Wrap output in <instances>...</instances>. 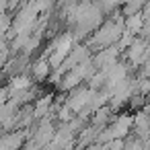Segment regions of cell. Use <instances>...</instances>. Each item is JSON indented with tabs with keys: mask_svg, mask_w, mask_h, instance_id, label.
I'll return each mask as SVG.
<instances>
[{
	"mask_svg": "<svg viewBox=\"0 0 150 150\" xmlns=\"http://www.w3.org/2000/svg\"><path fill=\"white\" fill-rule=\"evenodd\" d=\"M148 99H150V97H148Z\"/></svg>",
	"mask_w": 150,
	"mask_h": 150,
	"instance_id": "ffe728a7",
	"label": "cell"
},
{
	"mask_svg": "<svg viewBox=\"0 0 150 150\" xmlns=\"http://www.w3.org/2000/svg\"><path fill=\"white\" fill-rule=\"evenodd\" d=\"M99 132H101V127H97V125H86L78 136H76V150H86L88 146H93V144H97V140H99Z\"/></svg>",
	"mask_w": 150,
	"mask_h": 150,
	"instance_id": "30bf717a",
	"label": "cell"
},
{
	"mask_svg": "<svg viewBox=\"0 0 150 150\" xmlns=\"http://www.w3.org/2000/svg\"><path fill=\"white\" fill-rule=\"evenodd\" d=\"M107 148L109 150H123L125 148V140H113V142L107 144Z\"/></svg>",
	"mask_w": 150,
	"mask_h": 150,
	"instance_id": "e0dca14e",
	"label": "cell"
},
{
	"mask_svg": "<svg viewBox=\"0 0 150 150\" xmlns=\"http://www.w3.org/2000/svg\"><path fill=\"white\" fill-rule=\"evenodd\" d=\"M95 2L101 6L103 13H111V11H115L117 6H123L121 0H95Z\"/></svg>",
	"mask_w": 150,
	"mask_h": 150,
	"instance_id": "5bb4252c",
	"label": "cell"
},
{
	"mask_svg": "<svg viewBox=\"0 0 150 150\" xmlns=\"http://www.w3.org/2000/svg\"><path fill=\"white\" fill-rule=\"evenodd\" d=\"M43 150H47V148H43Z\"/></svg>",
	"mask_w": 150,
	"mask_h": 150,
	"instance_id": "d6986e66",
	"label": "cell"
},
{
	"mask_svg": "<svg viewBox=\"0 0 150 150\" xmlns=\"http://www.w3.org/2000/svg\"><path fill=\"white\" fill-rule=\"evenodd\" d=\"M115 140H127V136L134 132V113L129 111H121L113 117V121L109 123Z\"/></svg>",
	"mask_w": 150,
	"mask_h": 150,
	"instance_id": "3957f363",
	"label": "cell"
},
{
	"mask_svg": "<svg viewBox=\"0 0 150 150\" xmlns=\"http://www.w3.org/2000/svg\"><path fill=\"white\" fill-rule=\"evenodd\" d=\"M95 93H97V91H93L91 86H78V88H74V91L68 95L66 105L74 111V115H80L84 109H88V105H91Z\"/></svg>",
	"mask_w": 150,
	"mask_h": 150,
	"instance_id": "7a4b0ae2",
	"label": "cell"
},
{
	"mask_svg": "<svg viewBox=\"0 0 150 150\" xmlns=\"http://www.w3.org/2000/svg\"><path fill=\"white\" fill-rule=\"evenodd\" d=\"M41 39H43L41 35H35V33H33V35L29 37V41L25 43V47H23L21 56H25V58H31V54H33V52H37V47L41 45Z\"/></svg>",
	"mask_w": 150,
	"mask_h": 150,
	"instance_id": "4fadbf2b",
	"label": "cell"
},
{
	"mask_svg": "<svg viewBox=\"0 0 150 150\" xmlns=\"http://www.w3.org/2000/svg\"><path fill=\"white\" fill-rule=\"evenodd\" d=\"M138 95H142V97H150V78H146V76H138Z\"/></svg>",
	"mask_w": 150,
	"mask_h": 150,
	"instance_id": "9a60e30c",
	"label": "cell"
},
{
	"mask_svg": "<svg viewBox=\"0 0 150 150\" xmlns=\"http://www.w3.org/2000/svg\"><path fill=\"white\" fill-rule=\"evenodd\" d=\"M54 95L52 93H43L41 97L35 99L33 103V115H35V121H41L45 117H52V111H54Z\"/></svg>",
	"mask_w": 150,
	"mask_h": 150,
	"instance_id": "ba28073f",
	"label": "cell"
},
{
	"mask_svg": "<svg viewBox=\"0 0 150 150\" xmlns=\"http://www.w3.org/2000/svg\"><path fill=\"white\" fill-rule=\"evenodd\" d=\"M31 136H33V127L6 132L0 140V150H23V146L27 144V140H31Z\"/></svg>",
	"mask_w": 150,
	"mask_h": 150,
	"instance_id": "277c9868",
	"label": "cell"
},
{
	"mask_svg": "<svg viewBox=\"0 0 150 150\" xmlns=\"http://www.w3.org/2000/svg\"><path fill=\"white\" fill-rule=\"evenodd\" d=\"M6 84L11 86V93H17V91H29V88L35 86V84H33V76H31L29 72H27V74H15V76H11Z\"/></svg>",
	"mask_w": 150,
	"mask_h": 150,
	"instance_id": "8fae6325",
	"label": "cell"
},
{
	"mask_svg": "<svg viewBox=\"0 0 150 150\" xmlns=\"http://www.w3.org/2000/svg\"><path fill=\"white\" fill-rule=\"evenodd\" d=\"M134 134L140 140L150 138V105L140 111H134Z\"/></svg>",
	"mask_w": 150,
	"mask_h": 150,
	"instance_id": "52a82bcc",
	"label": "cell"
},
{
	"mask_svg": "<svg viewBox=\"0 0 150 150\" xmlns=\"http://www.w3.org/2000/svg\"><path fill=\"white\" fill-rule=\"evenodd\" d=\"M123 150H144V142L140 138H132V140H125V148Z\"/></svg>",
	"mask_w": 150,
	"mask_h": 150,
	"instance_id": "2e32d148",
	"label": "cell"
},
{
	"mask_svg": "<svg viewBox=\"0 0 150 150\" xmlns=\"http://www.w3.org/2000/svg\"><path fill=\"white\" fill-rule=\"evenodd\" d=\"M52 72H54V68H52L47 56L41 54L35 62H31V70H29V74L33 76L35 82H43V80H47V78L52 76Z\"/></svg>",
	"mask_w": 150,
	"mask_h": 150,
	"instance_id": "9c48e42d",
	"label": "cell"
},
{
	"mask_svg": "<svg viewBox=\"0 0 150 150\" xmlns=\"http://www.w3.org/2000/svg\"><path fill=\"white\" fill-rule=\"evenodd\" d=\"M144 142V150H150V138H146V140H142Z\"/></svg>",
	"mask_w": 150,
	"mask_h": 150,
	"instance_id": "ac0fdd59",
	"label": "cell"
},
{
	"mask_svg": "<svg viewBox=\"0 0 150 150\" xmlns=\"http://www.w3.org/2000/svg\"><path fill=\"white\" fill-rule=\"evenodd\" d=\"M150 41L144 39V37H136V41L132 43V47L125 52V58H127V64H132V68H140L146 64L144 56H146V50H148Z\"/></svg>",
	"mask_w": 150,
	"mask_h": 150,
	"instance_id": "5b68a950",
	"label": "cell"
},
{
	"mask_svg": "<svg viewBox=\"0 0 150 150\" xmlns=\"http://www.w3.org/2000/svg\"><path fill=\"white\" fill-rule=\"evenodd\" d=\"M144 27H146V21H144V15L142 13L132 15V17H125V31L132 33L134 37H140L144 33Z\"/></svg>",
	"mask_w": 150,
	"mask_h": 150,
	"instance_id": "7c38bea8",
	"label": "cell"
},
{
	"mask_svg": "<svg viewBox=\"0 0 150 150\" xmlns=\"http://www.w3.org/2000/svg\"><path fill=\"white\" fill-rule=\"evenodd\" d=\"M125 33V17H113L109 21H105L88 39H86V45L91 52H101V50H107V47H113L119 43L121 35Z\"/></svg>",
	"mask_w": 150,
	"mask_h": 150,
	"instance_id": "6da1fadb",
	"label": "cell"
},
{
	"mask_svg": "<svg viewBox=\"0 0 150 150\" xmlns=\"http://www.w3.org/2000/svg\"><path fill=\"white\" fill-rule=\"evenodd\" d=\"M119 54H121V52H119V47H117V45L97 52V54L93 56L97 70H111V68H113V66L119 62Z\"/></svg>",
	"mask_w": 150,
	"mask_h": 150,
	"instance_id": "8992f818",
	"label": "cell"
}]
</instances>
